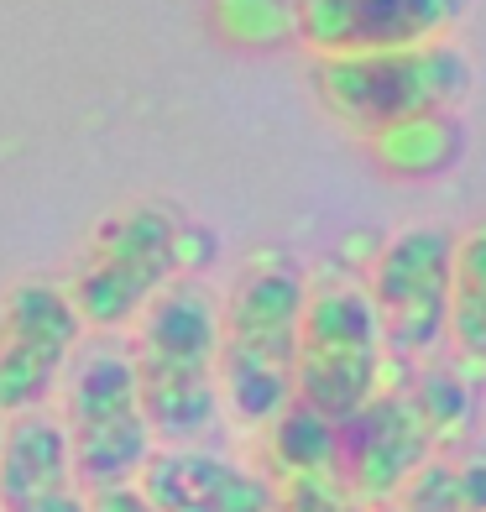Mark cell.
Returning a JSON list of instances; mask_svg holds the SVG:
<instances>
[{"mask_svg": "<svg viewBox=\"0 0 486 512\" xmlns=\"http://www.w3.org/2000/svg\"><path fill=\"white\" fill-rule=\"evenodd\" d=\"M304 272L288 256H257L220 314L215 340V377L230 413L262 429L293 403V366H298V319H304Z\"/></svg>", "mask_w": 486, "mask_h": 512, "instance_id": "6da1fadb", "label": "cell"}, {"mask_svg": "<svg viewBox=\"0 0 486 512\" xmlns=\"http://www.w3.org/2000/svg\"><path fill=\"white\" fill-rule=\"evenodd\" d=\"M220 314L194 283L162 288L142 309L131 345V382L152 439L189 445L210 434L220 418V377H215Z\"/></svg>", "mask_w": 486, "mask_h": 512, "instance_id": "7a4b0ae2", "label": "cell"}, {"mask_svg": "<svg viewBox=\"0 0 486 512\" xmlns=\"http://www.w3.org/2000/svg\"><path fill=\"white\" fill-rule=\"evenodd\" d=\"M471 418V392L450 371H419L398 387H382L361 413L340 424L335 471L361 507H382L408 486L429 460L450 450V439Z\"/></svg>", "mask_w": 486, "mask_h": 512, "instance_id": "3957f363", "label": "cell"}, {"mask_svg": "<svg viewBox=\"0 0 486 512\" xmlns=\"http://www.w3.org/2000/svg\"><path fill=\"white\" fill-rule=\"evenodd\" d=\"M382 335L377 314L366 304V288L324 277L304 293L298 319V366H293V403L319 413L324 424H345L351 413L382 392Z\"/></svg>", "mask_w": 486, "mask_h": 512, "instance_id": "277c9868", "label": "cell"}, {"mask_svg": "<svg viewBox=\"0 0 486 512\" xmlns=\"http://www.w3.org/2000/svg\"><path fill=\"white\" fill-rule=\"evenodd\" d=\"M466 58L445 42L424 48H392V53H335L314 58V89L345 126L377 136L387 126H403L413 115L450 110L466 95Z\"/></svg>", "mask_w": 486, "mask_h": 512, "instance_id": "5b68a950", "label": "cell"}, {"mask_svg": "<svg viewBox=\"0 0 486 512\" xmlns=\"http://www.w3.org/2000/svg\"><path fill=\"white\" fill-rule=\"evenodd\" d=\"M183 241H189V230L157 204L110 215L95 230L74 272V288H68L79 324L121 330V324L142 319V309L162 288H173V277L183 272Z\"/></svg>", "mask_w": 486, "mask_h": 512, "instance_id": "8992f818", "label": "cell"}, {"mask_svg": "<svg viewBox=\"0 0 486 512\" xmlns=\"http://www.w3.org/2000/svg\"><path fill=\"white\" fill-rule=\"evenodd\" d=\"M68 465L74 481L89 492H110V486H131L136 471L152 455V429L136 403L131 361L121 351H95L84 356L74 382H68Z\"/></svg>", "mask_w": 486, "mask_h": 512, "instance_id": "52a82bcc", "label": "cell"}, {"mask_svg": "<svg viewBox=\"0 0 486 512\" xmlns=\"http://www.w3.org/2000/svg\"><path fill=\"white\" fill-rule=\"evenodd\" d=\"M450 256H455V236L439 225H413L398 241H387L377 256L366 304L377 314L382 356H392L398 366L429 361L434 345L445 340Z\"/></svg>", "mask_w": 486, "mask_h": 512, "instance_id": "ba28073f", "label": "cell"}, {"mask_svg": "<svg viewBox=\"0 0 486 512\" xmlns=\"http://www.w3.org/2000/svg\"><path fill=\"white\" fill-rule=\"evenodd\" d=\"M84 324L53 283H21L0 309V418L37 413L63 377Z\"/></svg>", "mask_w": 486, "mask_h": 512, "instance_id": "9c48e42d", "label": "cell"}, {"mask_svg": "<svg viewBox=\"0 0 486 512\" xmlns=\"http://www.w3.org/2000/svg\"><path fill=\"white\" fill-rule=\"evenodd\" d=\"M466 0H293V37L319 58L335 53H392L439 42Z\"/></svg>", "mask_w": 486, "mask_h": 512, "instance_id": "30bf717a", "label": "cell"}, {"mask_svg": "<svg viewBox=\"0 0 486 512\" xmlns=\"http://www.w3.org/2000/svg\"><path fill=\"white\" fill-rule=\"evenodd\" d=\"M131 486L157 512H272L267 476L246 471V465L225 455L189 450V445L152 450Z\"/></svg>", "mask_w": 486, "mask_h": 512, "instance_id": "8fae6325", "label": "cell"}, {"mask_svg": "<svg viewBox=\"0 0 486 512\" xmlns=\"http://www.w3.org/2000/svg\"><path fill=\"white\" fill-rule=\"evenodd\" d=\"M0 512H89L58 418L21 413L0 429Z\"/></svg>", "mask_w": 486, "mask_h": 512, "instance_id": "7c38bea8", "label": "cell"}, {"mask_svg": "<svg viewBox=\"0 0 486 512\" xmlns=\"http://www.w3.org/2000/svg\"><path fill=\"white\" fill-rule=\"evenodd\" d=\"M445 335L455 340L460 361L476 366V371H486V220L471 230V236L455 241Z\"/></svg>", "mask_w": 486, "mask_h": 512, "instance_id": "4fadbf2b", "label": "cell"}, {"mask_svg": "<svg viewBox=\"0 0 486 512\" xmlns=\"http://www.w3.org/2000/svg\"><path fill=\"white\" fill-rule=\"evenodd\" d=\"M372 512H486V455H439Z\"/></svg>", "mask_w": 486, "mask_h": 512, "instance_id": "5bb4252c", "label": "cell"}, {"mask_svg": "<svg viewBox=\"0 0 486 512\" xmlns=\"http://www.w3.org/2000/svg\"><path fill=\"white\" fill-rule=\"evenodd\" d=\"M460 142L466 131L450 110H434V115H413L403 126H387L372 136V152L387 173H403V178H424V173H439L460 157Z\"/></svg>", "mask_w": 486, "mask_h": 512, "instance_id": "9a60e30c", "label": "cell"}, {"mask_svg": "<svg viewBox=\"0 0 486 512\" xmlns=\"http://www.w3.org/2000/svg\"><path fill=\"white\" fill-rule=\"evenodd\" d=\"M340 460V429L324 424L304 403H288L272 418V465L277 476H304V471H335Z\"/></svg>", "mask_w": 486, "mask_h": 512, "instance_id": "2e32d148", "label": "cell"}, {"mask_svg": "<svg viewBox=\"0 0 486 512\" xmlns=\"http://www.w3.org/2000/svg\"><path fill=\"white\" fill-rule=\"evenodd\" d=\"M215 27L230 42L293 37V0H215Z\"/></svg>", "mask_w": 486, "mask_h": 512, "instance_id": "e0dca14e", "label": "cell"}, {"mask_svg": "<svg viewBox=\"0 0 486 512\" xmlns=\"http://www.w3.org/2000/svg\"><path fill=\"white\" fill-rule=\"evenodd\" d=\"M272 512H366L340 471H304L272 481Z\"/></svg>", "mask_w": 486, "mask_h": 512, "instance_id": "ac0fdd59", "label": "cell"}, {"mask_svg": "<svg viewBox=\"0 0 486 512\" xmlns=\"http://www.w3.org/2000/svg\"><path fill=\"white\" fill-rule=\"evenodd\" d=\"M89 512H157L136 486H110V492H89Z\"/></svg>", "mask_w": 486, "mask_h": 512, "instance_id": "d6986e66", "label": "cell"}, {"mask_svg": "<svg viewBox=\"0 0 486 512\" xmlns=\"http://www.w3.org/2000/svg\"><path fill=\"white\" fill-rule=\"evenodd\" d=\"M0 429H6V418H0Z\"/></svg>", "mask_w": 486, "mask_h": 512, "instance_id": "ffe728a7", "label": "cell"}]
</instances>
